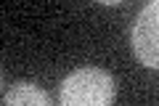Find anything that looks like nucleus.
Masks as SVG:
<instances>
[{"instance_id": "7ed1b4c3", "label": "nucleus", "mask_w": 159, "mask_h": 106, "mask_svg": "<svg viewBox=\"0 0 159 106\" xmlns=\"http://www.w3.org/2000/svg\"><path fill=\"white\" fill-rule=\"evenodd\" d=\"M3 104L6 106H48L51 104V95L40 88V85L19 80V82H13L3 93Z\"/></svg>"}, {"instance_id": "20e7f679", "label": "nucleus", "mask_w": 159, "mask_h": 106, "mask_svg": "<svg viewBox=\"0 0 159 106\" xmlns=\"http://www.w3.org/2000/svg\"><path fill=\"white\" fill-rule=\"evenodd\" d=\"M101 6H119V3H125V0H98Z\"/></svg>"}, {"instance_id": "f257e3e1", "label": "nucleus", "mask_w": 159, "mask_h": 106, "mask_svg": "<svg viewBox=\"0 0 159 106\" xmlns=\"http://www.w3.org/2000/svg\"><path fill=\"white\" fill-rule=\"evenodd\" d=\"M114 93H117V85L109 72L82 67L64 77L58 88V101L64 106H109L114 101Z\"/></svg>"}, {"instance_id": "f03ea898", "label": "nucleus", "mask_w": 159, "mask_h": 106, "mask_svg": "<svg viewBox=\"0 0 159 106\" xmlns=\"http://www.w3.org/2000/svg\"><path fill=\"white\" fill-rule=\"evenodd\" d=\"M130 45L143 67L159 72V0H148L135 16L130 29Z\"/></svg>"}]
</instances>
